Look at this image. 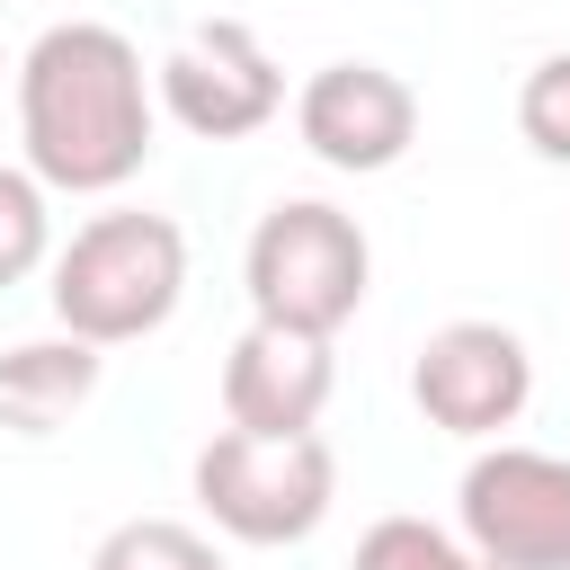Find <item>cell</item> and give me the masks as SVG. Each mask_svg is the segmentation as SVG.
Segmentation results:
<instances>
[{
	"mask_svg": "<svg viewBox=\"0 0 570 570\" xmlns=\"http://www.w3.org/2000/svg\"><path fill=\"white\" fill-rule=\"evenodd\" d=\"M151 80L134 36L98 27V18H62L27 45L18 62V142L27 169L62 196H107L151 160Z\"/></svg>",
	"mask_w": 570,
	"mask_h": 570,
	"instance_id": "obj_1",
	"label": "cell"
},
{
	"mask_svg": "<svg viewBox=\"0 0 570 570\" xmlns=\"http://www.w3.org/2000/svg\"><path fill=\"white\" fill-rule=\"evenodd\" d=\"M53 321L89 347L151 338L187 294V232L169 214H89L53 249Z\"/></svg>",
	"mask_w": 570,
	"mask_h": 570,
	"instance_id": "obj_2",
	"label": "cell"
},
{
	"mask_svg": "<svg viewBox=\"0 0 570 570\" xmlns=\"http://www.w3.org/2000/svg\"><path fill=\"white\" fill-rule=\"evenodd\" d=\"M365 276H374V249H365L356 214H338L321 196L267 205L258 232H249V258H240L249 321H276V330H303V338H338L365 303Z\"/></svg>",
	"mask_w": 570,
	"mask_h": 570,
	"instance_id": "obj_3",
	"label": "cell"
},
{
	"mask_svg": "<svg viewBox=\"0 0 570 570\" xmlns=\"http://www.w3.org/2000/svg\"><path fill=\"white\" fill-rule=\"evenodd\" d=\"M338 499V463L321 428L258 436V428H214L196 445V508L232 543H303Z\"/></svg>",
	"mask_w": 570,
	"mask_h": 570,
	"instance_id": "obj_4",
	"label": "cell"
},
{
	"mask_svg": "<svg viewBox=\"0 0 570 570\" xmlns=\"http://www.w3.org/2000/svg\"><path fill=\"white\" fill-rule=\"evenodd\" d=\"M454 517L490 570H570V454H543V445L472 454Z\"/></svg>",
	"mask_w": 570,
	"mask_h": 570,
	"instance_id": "obj_5",
	"label": "cell"
},
{
	"mask_svg": "<svg viewBox=\"0 0 570 570\" xmlns=\"http://www.w3.org/2000/svg\"><path fill=\"white\" fill-rule=\"evenodd\" d=\"M151 98L196 134V142H240L258 125H276L285 107V71L267 62V45L240 18H205L196 36H178L151 62Z\"/></svg>",
	"mask_w": 570,
	"mask_h": 570,
	"instance_id": "obj_6",
	"label": "cell"
},
{
	"mask_svg": "<svg viewBox=\"0 0 570 570\" xmlns=\"http://www.w3.org/2000/svg\"><path fill=\"white\" fill-rule=\"evenodd\" d=\"M410 401L428 428L445 436H499L517 428V410L534 401V356L517 330L499 321H445L419 338V365H410Z\"/></svg>",
	"mask_w": 570,
	"mask_h": 570,
	"instance_id": "obj_7",
	"label": "cell"
},
{
	"mask_svg": "<svg viewBox=\"0 0 570 570\" xmlns=\"http://www.w3.org/2000/svg\"><path fill=\"white\" fill-rule=\"evenodd\" d=\"M294 134H303L312 160H330L347 178H374L419 142V98L383 62H321L294 98Z\"/></svg>",
	"mask_w": 570,
	"mask_h": 570,
	"instance_id": "obj_8",
	"label": "cell"
},
{
	"mask_svg": "<svg viewBox=\"0 0 570 570\" xmlns=\"http://www.w3.org/2000/svg\"><path fill=\"white\" fill-rule=\"evenodd\" d=\"M330 338H303V330H276V321H249L223 356V419L232 428H258V436H294V428H321L330 410Z\"/></svg>",
	"mask_w": 570,
	"mask_h": 570,
	"instance_id": "obj_9",
	"label": "cell"
},
{
	"mask_svg": "<svg viewBox=\"0 0 570 570\" xmlns=\"http://www.w3.org/2000/svg\"><path fill=\"white\" fill-rule=\"evenodd\" d=\"M89 392H98V347L71 330L0 356V428H18V436H53Z\"/></svg>",
	"mask_w": 570,
	"mask_h": 570,
	"instance_id": "obj_10",
	"label": "cell"
},
{
	"mask_svg": "<svg viewBox=\"0 0 570 570\" xmlns=\"http://www.w3.org/2000/svg\"><path fill=\"white\" fill-rule=\"evenodd\" d=\"M89 570H223V552L178 517H125L116 534H98Z\"/></svg>",
	"mask_w": 570,
	"mask_h": 570,
	"instance_id": "obj_11",
	"label": "cell"
},
{
	"mask_svg": "<svg viewBox=\"0 0 570 570\" xmlns=\"http://www.w3.org/2000/svg\"><path fill=\"white\" fill-rule=\"evenodd\" d=\"M356 570H490V561L428 517H374L356 543Z\"/></svg>",
	"mask_w": 570,
	"mask_h": 570,
	"instance_id": "obj_12",
	"label": "cell"
},
{
	"mask_svg": "<svg viewBox=\"0 0 570 570\" xmlns=\"http://www.w3.org/2000/svg\"><path fill=\"white\" fill-rule=\"evenodd\" d=\"M53 258V214H45V178L36 169H0V285L36 276Z\"/></svg>",
	"mask_w": 570,
	"mask_h": 570,
	"instance_id": "obj_13",
	"label": "cell"
},
{
	"mask_svg": "<svg viewBox=\"0 0 570 570\" xmlns=\"http://www.w3.org/2000/svg\"><path fill=\"white\" fill-rule=\"evenodd\" d=\"M517 134L543 151V160H570V53H543L517 89Z\"/></svg>",
	"mask_w": 570,
	"mask_h": 570,
	"instance_id": "obj_14",
	"label": "cell"
}]
</instances>
